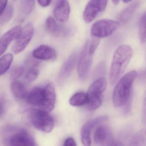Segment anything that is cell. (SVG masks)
<instances>
[{"label": "cell", "mask_w": 146, "mask_h": 146, "mask_svg": "<svg viewBox=\"0 0 146 146\" xmlns=\"http://www.w3.org/2000/svg\"><path fill=\"white\" fill-rule=\"evenodd\" d=\"M56 98L54 86L50 83L44 86L35 87L28 93L26 98L31 106L50 113L54 108Z\"/></svg>", "instance_id": "6da1fadb"}, {"label": "cell", "mask_w": 146, "mask_h": 146, "mask_svg": "<svg viewBox=\"0 0 146 146\" xmlns=\"http://www.w3.org/2000/svg\"><path fill=\"white\" fill-rule=\"evenodd\" d=\"M132 55V49L128 45H121L116 49L113 54L109 73V80L111 85L115 84L121 77Z\"/></svg>", "instance_id": "7a4b0ae2"}, {"label": "cell", "mask_w": 146, "mask_h": 146, "mask_svg": "<svg viewBox=\"0 0 146 146\" xmlns=\"http://www.w3.org/2000/svg\"><path fill=\"white\" fill-rule=\"evenodd\" d=\"M137 75L135 71H131L118 82L113 93V103L115 107L124 106L129 100L132 85Z\"/></svg>", "instance_id": "3957f363"}, {"label": "cell", "mask_w": 146, "mask_h": 146, "mask_svg": "<svg viewBox=\"0 0 146 146\" xmlns=\"http://www.w3.org/2000/svg\"><path fill=\"white\" fill-rule=\"evenodd\" d=\"M107 85V82L106 78H100L90 86L87 94L86 103L88 110L94 111L101 106L103 99V93L106 89Z\"/></svg>", "instance_id": "277c9868"}, {"label": "cell", "mask_w": 146, "mask_h": 146, "mask_svg": "<svg viewBox=\"0 0 146 146\" xmlns=\"http://www.w3.org/2000/svg\"><path fill=\"white\" fill-rule=\"evenodd\" d=\"M30 119L35 128L44 133H50L54 127L53 117L49 112L42 109L32 110L30 114Z\"/></svg>", "instance_id": "5b68a950"}, {"label": "cell", "mask_w": 146, "mask_h": 146, "mask_svg": "<svg viewBox=\"0 0 146 146\" xmlns=\"http://www.w3.org/2000/svg\"><path fill=\"white\" fill-rule=\"evenodd\" d=\"M119 23L114 20L102 19L95 23L91 27L90 33L93 36L103 38L113 34L118 28Z\"/></svg>", "instance_id": "8992f818"}, {"label": "cell", "mask_w": 146, "mask_h": 146, "mask_svg": "<svg viewBox=\"0 0 146 146\" xmlns=\"http://www.w3.org/2000/svg\"><path fill=\"white\" fill-rule=\"evenodd\" d=\"M35 34L32 23H28L23 29L12 47V52L18 54L23 51L29 44Z\"/></svg>", "instance_id": "52a82bcc"}, {"label": "cell", "mask_w": 146, "mask_h": 146, "mask_svg": "<svg viewBox=\"0 0 146 146\" xmlns=\"http://www.w3.org/2000/svg\"><path fill=\"white\" fill-rule=\"evenodd\" d=\"M93 54L89 51L88 40L83 47L79 54L78 63V72L81 80H85L90 70L92 62Z\"/></svg>", "instance_id": "ba28073f"}, {"label": "cell", "mask_w": 146, "mask_h": 146, "mask_svg": "<svg viewBox=\"0 0 146 146\" xmlns=\"http://www.w3.org/2000/svg\"><path fill=\"white\" fill-rule=\"evenodd\" d=\"M108 1V0H90L83 14L84 22L90 23L94 20L100 13L106 9Z\"/></svg>", "instance_id": "9c48e42d"}, {"label": "cell", "mask_w": 146, "mask_h": 146, "mask_svg": "<svg viewBox=\"0 0 146 146\" xmlns=\"http://www.w3.org/2000/svg\"><path fill=\"white\" fill-rule=\"evenodd\" d=\"M10 146H35L36 143L31 135L24 129H19L9 135L6 139Z\"/></svg>", "instance_id": "30bf717a"}, {"label": "cell", "mask_w": 146, "mask_h": 146, "mask_svg": "<svg viewBox=\"0 0 146 146\" xmlns=\"http://www.w3.org/2000/svg\"><path fill=\"white\" fill-rule=\"evenodd\" d=\"M108 117L106 116H100L86 122L82 126L81 130V141L84 146H90L91 144V132L92 129L102 122L107 121Z\"/></svg>", "instance_id": "8fae6325"}, {"label": "cell", "mask_w": 146, "mask_h": 146, "mask_svg": "<svg viewBox=\"0 0 146 146\" xmlns=\"http://www.w3.org/2000/svg\"><path fill=\"white\" fill-rule=\"evenodd\" d=\"M78 55L76 53L70 55L62 66L58 76V82L62 84L69 77L73 71L78 59Z\"/></svg>", "instance_id": "7c38bea8"}, {"label": "cell", "mask_w": 146, "mask_h": 146, "mask_svg": "<svg viewBox=\"0 0 146 146\" xmlns=\"http://www.w3.org/2000/svg\"><path fill=\"white\" fill-rule=\"evenodd\" d=\"M19 25L15 26L6 32L0 39V56L7 50L11 43L17 38L22 30Z\"/></svg>", "instance_id": "4fadbf2b"}, {"label": "cell", "mask_w": 146, "mask_h": 146, "mask_svg": "<svg viewBox=\"0 0 146 146\" xmlns=\"http://www.w3.org/2000/svg\"><path fill=\"white\" fill-rule=\"evenodd\" d=\"M70 7L67 0H59L53 11V14L56 21L60 23L67 21L70 17Z\"/></svg>", "instance_id": "5bb4252c"}, {"label": "cell", "mask_w": 146, "mask_h": 146, "mask_svg": "<svg viewBox=\"0 0 146 146\" xmlns=\"http://www.w3.org/2000/svg\"><path fill=\"white\" fill-rule=\"evenodd\" d=\"M57 54L54 49L47 45H41L32 52L33 58L40 60H54Z\"/></svg>", "instance_id": "9a60e30c"}, {"label": "cell", "mask_w": 146, "mask_h": 146, "mask_svg": "<svg viewBox=\"0 0 146 146\" xmlns=\"http://www.w3.org/2000/svg\"><path fill=\"white\" fill-rule=\"evenodd\" d=\"M45 27L47 32L55 37L64 35L66 33L64 27L59 25L55 19L52 17H48L47 19Z\"/></svg>", "instance_id": "2e32d148"}, {"label": "cell", "mask_w": 146, "mask_h": 146, "mask_svg": "<svg viewBox=\"0 0 146 146\" xmlns=\"http://www.w3.org/2000/svg\"><path fill=\"white\" fill-rule=\"evenodd\" d=\"M139 1H134L121 12L119 18L121 23L126 24L129 21L140 5Z\"/></svg>", "instance_id": "e0dca14e"}, {"label": "cell", "mask_w": 146, "mask_h": 146, "mask_svg": "<svg viewBox=\"0 0 146 146\" xmlns=\"http://www.w3.org/2000/svg\"><path fill=\"white\" fill-rule=\"evenodd\" d=\"M109 130L106 126L101 125L97 127L94 135V142L98 145H102L107 143L110 137Z\"/></svg>", "instance_id": "ac0fdd59"}, {"label": "cell", "mask_w": 146, "mask_h": 146, "mask_svg": "<svg viewBox=\"0 0 146 146\" xmlns=\"http://www.w3.org/2000/svg\"><path fill=\"white\" fill-rule=\"evenodd\" d=\"M11 89L13 95L17 99L23 100L28 94L27 90L24 84L17 80H13L11 84Z\"/></svg>", "instance_id": "d6986e66"}, {"label": "cell", "mask_w": 146, "mask_h": 146, "mask_svg": "<svg viewBox=\"0 0 146 146\" xmlns=\"http://www.w3.org/2000/svg\"><path fill=\"white\" fill-rule=\"evenodd\" d=\"M13 60V55L11 53L7 54L0 58V76L9 70Z\"/></svg>", "instance_id": "ffe728a7"}, {"label": "cell", "mask_w": 146, "mask_h": 146, "mask_svg": "<svg viewBox=\"0 0 146 146\" xmlns=\"http://www.w3.org/2000/svg\"><path fill=\"white\" fill-rule=\"evenodd\" d=\"M87 101V94L79 92L74 94L70 100V103L73 106H81L86 104Z\"/></svg>", "instance_id": "44dd1931"}, {"label": "cell", "mask_w": 146, "mask_h": 146, "mask_svg": "<svg viewBox=\"0 0 146 146\" xmlns=\"http://www.w3.org/2000/svg\"><path fill=\"white\" fill-rule=\"evenodd\" d=\"M138 35L139 39L142 44L146 42V13H144L140 18L139 23Z\"/></svg>", "instance_id": "7402d4cb"}, {"label": "cell", "mask_w": 146, "mask_h": 146, "mask_svg": "<svg viewBox=\"0 0 146 146\" xmlns=\"http://www.w3.org/2000/svg\"><path fill=\"white\" fill-rule=\"evenodd\" d=\"M14 13V9L11 5L6 7L2 15L0 16V25L7 23L12 18Z\"/></svg>", "instance_id": "603a6c76"}, {"label": "cell", "mask_w": 146, "mask_h": 146, "mask_svg": "<svg viewBox=\"0 0 146 146\" xmlns=\"http://www.w3.org/2000/svg\"><path fill=\"white\" fill-rule=\"evenodd\" d=\"M39 74V70L37 68L32 67L27 71L25 75V78L28 82H33L37 78Z\"/></svg>", "instance_id": "cb8c5ba5"}, {"label": "cell", "mask_w": 146, "mask_h": 146, "mask_svg": "<svg viewBox=\"0 0 146 146\" xmlns=\"http://www.w3.org/2000/svg\"><path fill=\"white\" fill-rule=\"evenodd\" d=\"M35 0H23L22 9L23 11L26 14L31 12L34 7Z\"/></svg>", "instance_id": "d4e9b609"}, {"label": "cell", "mask_w": 146, "mask_h": 146, "mask_svg": "<svg viewBox=\"0 0 146 146\" xmlns=\"http://www.w3.org/2000/svg\"><path fill=\"white\" fill-rule=\"evenodd\" d=\"M100 39L94 37L92 40H88L89 51L90 54H94L100 44Z\"/></svg>", "instance_id": "484cf974"}, {"label": "cell", "mask_w": 146, "mask_h": 146, "mask_svg": "<svg viewBox=\"0 0 146 146\" xmlns=\"http://www.w3.org/2000/svg\"><path fill=\"white\" fill-rule=\"evenodd\" d=\"M23 72V68L21 66H17L13 70L11 74V79L13 80H17L22 76Z\"/></svg>", "instance_id": "4316f807"}, {"label": "cell", "mask_w": 146, "mask_h": 146, "mask_svg": "<svg viewBox=\"0 0 146 146\" xmlns=\"http://www.w3.org/2000/svg\"><path fill=\"white\" fill-rule=\"evenodd\" d=\"M64 145L65 146H76L77 144L73 138L68 137L64 142Z\"/></svg>", "instance_id": "83f0119b"}, {"label": "cell", "mask_w": 146, "mask_h": 146, "mask_svg": "<svg viewBox=\"0 0 146 146\" xmlns=\"http://www.w3.org/2000/svg\"><path fill=\"white\" fill-rule=\"evenodd\" d=\"M8 0H0V16L2 15L7 6Z\"/></svg>", "instance_id": "f1b7e54d"}, {"label": "cell", "mask_w": 146, "mask_h": 146, "mask_svg": "<svg viewBox=\"0 0 146 146\" xmlns=\"http://www.w3.org/2000/svg\"><path fill=\"white\" fill-rule=\"evenodd\" d=\"M52 0H37L39 5L43 7H48L51 4Z\"/></svg>", "instance_id": "f546056e"}, {"label": "cell", "mask_w": 146, "mask_h": 146, "mask_svg": "<svg viewBox=\"0 0 146 146\" xmlns=\"http://www.w3.org/2000/svg\"><path fill=\"white\" fill-rule=\"evenodd\" d=\"M112 1L114 5H117L119 2V0H112Z\"/></svg>", "instance_id": "4dcf8cb0"}, {"label": "cell", "mask_w": 146, "mask_h": 146, "mask_svg": "<svg viewBox=\"0 0 146 146\" xmlns=\"http://www.w3.org/2000/svg\"><path fill=\"white\" fill-rule=\"evenodd\" d=\"M132 0H123V1L124 3H128L129 2H131L132 1Z\"/></svg>", "instance_id": "1f68e13d"}, {"label": "cell", "mask_w": 146, "mask_h": 146, "mask_svg": "<svg viewBox=\"0 0 146 146\" xmlns=\"http://www.w3.org/2000/svg\"><path fill=\"white\" fill-rule=\"evenodd\" d=\"M1 113H2V108H1V104L0 103V117H1Z\"/></svg>", "instance_id": "d6a6232c"}]
</instances>
